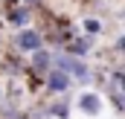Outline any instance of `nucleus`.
<instances>
[{"label":"nucleus","mask_w":125,"mask_h":119,"mask_svg":"<svg viewBox=\"0 0 125 119\" xmlns=\"http://www.w3.org/2000/svg\"><path fill=\"white\" fill-rule=\"evenodd\" d=\"M41 47H47L44 44V35L38 26H23V29H15L12 35V41H9V50H15V52H21V55H29L35 50H41Z\"/></svg>","instance_id":"nucleus-1"},{"label":"nucleus","mask_w":125,"mask_h":119,"mask_svg":"<svg viewBox=\"0 0 125 119\" xmlns=\"http://www.w3.org/2000/svg\"><path fill=\"white\" fill-rule=\"evenodd\" d=\"M73 108H76L82 116L96 119V116H102V110H105V96L84 87V90H79V93L73 96Z\"/></svg>","instance_id":"nucleus-2"},{"label":"nucleus","mask_w":125,"mask_h":119,"mask_svg":"<svg viewBox=\"0 0 125 119\" xmlns=\"http://www.w3.org/2000/svg\"><path fill=\"white\" fill-rule=\"evenodd\" d=\"M3 6L6 9H3V20L0 23H6L12 29H23V26H29L35 20V9L23 6V3H3Z\"/></svg>","instance_id":"nucleus-3"},{"label":"nucleus","mask_w":125,"mask_h":119,"mask_svg":"<svg viewBox=\"0 0 125 119\" xmlns=\"http://www.w3.org/2000/svg\"><path fill=\"white\" fill-rule=\"evenodd\" d=\"M70 87H73V79H70L64 70L50 67V70L44 73V93H47V96H61V93H70Z\"/></svg>","instance_id":"nucleus-4"},{"label":"nucleus","mask_w":125,"mask_h":119,"mask_svg":"<svg viewBox=\"0 0 125 119\" xmlns=\"http://www.w3.org/2000/svg\"><path fill=\"white\" fill-rule=\"evenodd\" d=\"M70 116H73V96L70 93L52 96L47 110H44V119H70Z\"/></svg>","instance_id":"nucleus-5"},{"label":"nucleus","mask_w":125,"mask_h":119,"mask_svg":"<svg viewBox=\"0 0 125 119\" xmlns=\"http://www.w3.org/2000/svg\"><path fill=\"white\" fill-rule=\"evenodd\" d=\"M93 47H96V38H93V35H87V32H76V35L64 44V52L79 55V58H87V55L93 52Z\"/></svg>","instance_id":"nucleus-6"},{"label":"nucleus","mask_w":125,"mask_h":119,"mask_svg":"<svg viewBox=\"0 0 125 119\" xmlns=\"http://www.w3.org/2000/svg\"><path fill=\"white\" fill-rule=\"evenodd\" d=\"M79 32H87V35L99 38V35L105 32V20H102V18H96V15H87V18H82V23H79Z\"/></svg>","instance_id":"nucleus-7"},{"label":"nucleus","mask_w":125,"mask_h":119,"mask_svg":"<svg viewBox=\"0 0 125 119\" xmlns=\"http://www.w3.org/2000/svg\"><path fill=\"white\" fill-rule=\"evenodd\" d=\"M3 3H18V0H3Z\"/></svg>","instance_id":"nucleus-8"}]
</instances>
